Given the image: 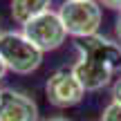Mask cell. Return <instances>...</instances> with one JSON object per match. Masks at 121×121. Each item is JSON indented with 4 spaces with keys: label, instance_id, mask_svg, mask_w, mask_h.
<instances>
[{
    "label": "cell",
    "instance_id": "7a4b0ae2",
    "mask_svg": "<svg viewBox=\"0 0 121 121\" xmlns=\"http://www.w3.org/2000/svg\"><path fill=\"white\" fill-rule=\"evenodd\" d=\"M0 58L13 74H31L43 65V52L27 38L22 31L0 34Z\"/></svg>",
    "mask_w": 121,
    "mask_h": 121
},
{
    "label": "cell",
    "instance_id": "7c38bea8",
    "mask_svg": "<svg viewBox=\"0 0 121 121\" xmlns=\"http://www.w3.org/2000/svg\"><path fill=\"white\" fill-rule=\"evenodd\" d=\"M7 72H9V69H7V65L2 63V58H0V81L4 78V74H7Z\"/></svg>",
    "mask_w": 121,
    "mask_h": 121
},
{
    "label": "cell",
    "instance_id": "5bb4252c",
    "mask_svg": "<svg viewBox=\"0 0 121 121\" xmlns=\"http://www.w3.org/2000/svg\"><path fill=\"white\" fill-rule=\"evenodd\" d=\"M0 92H2V87H0Z\"/></svg>",
    "mask_w": 121,
    "mask_h": 121
},
{
    "label": "cell",
    "instance_id": "52a82bcc",
    "mask_svg": "<svg viewBox=\"0 0 121 121\" xmlns=\"http://www.w3.org/2000/svg\"><path fill=\"white\" fill-rule=\"evenodd\" d=\"M54 0H11L9 2V9H11V18L18 25H25L27 20H31L34 16L43 11H49L52 9Z\"/></svg>",
    "mask_w": 121,
    "mask_h": 121
},
{
    "label": "cell",
    "instance_id": "277c9868",
    "mask_svg": "<svg viewBox=\"0 0 121 121\" xmlns=\"http://www.w3.org/2000/svg\"><path fill=\"white\" fill-rule=\"evenodd\" d=\"M22 34L40 49V52H54L67 40V29H65L63 20H60L58 11H43L38 16H34L31 20H27L22 25Z\"/></svg>",
    "mask_w": 121,
    "mask_h": 121
},
{
    "label": "cell",
    "instance_id": "ba28073f",
    "mask_svg": "<svg viewBox=\"0 0 121 121\" xmlns=\"http://www.w3.org/2000/svg\"><path fill=\"white\" fill-rule=\"evenodd\" d=\"M101 121H121V103L110 101L101 112Z\"/></svg>",
    "mask_w": 121,
    "mask_h": 121
},
{
    "label": "cell",
    "instance_id": "4fadbf2b",
    "mask_svg": "<svg viewBox=\"0 0 121 121\" xmlns=\"http://www.w3.org/2000/svg\"><path fill=\"white\" fill-rule=\"evenodd\" d=\"M45 121H69V119H65V117H49V119H45Z\"/></svg>",
    "mask_w": 121,
    "mask_h": 121
},
{
    "label": "cell",
    "instance_id": "6da1fadb",
    "mask_svg": "<svg viewBox=\"0 0 121 121\" xmlns=\"http://www.w3.org/2000/svg\"><path fill=\"white\" fill-rule=\"evenodd\" d=\"M74 45L78 58L72 65V72L85 92L103 90L121 74V45L117 40L96 31L92 36L76 38Z\"/></svg>",
    "mask_w": 121,
    "mask_h": 121
},
{
    "label": "cell",
    "instance_id": "8992f818",
    "mask_svg": "<svg viewBox=\"0 0 121 121\" xmlns=\"http://www.w3.org/2000/svg\"><path fill=\"white\" fill-rule=\"evenodd\" d=\"M0 121H40L38 103L27 92L2 87V92H0Z\"/></svg>",
    "mask_w": 121,
    "mask_h": 121
},
{
    "label": "cell",
    "instance_id": "9c48e42d",
    "mask_svg": "<svg viewBox=\"0 0 121 121\" xmlns=\"http://www.w3.org/2000/svg\"><path fill=\"white\" fill-rule=\"evenodd\" d=\"M110 96H112L114 103H121V74L112 81V87H110Z\"/></svg>",
    "mask_w": 121,
    "mask_h": 121
},
{
    "label": "cell",
    "instance_id": "30bf717a",
    "mask_svg": "<svg viewBox=\"0 0 121 121\" xmlns=\"http://www.w3.org/2000/svg\"><path fill=\"white\" fill-rule=\"evenodd\" d=\"M101 7L105 9H112V11H121V0H96Z\"/></svg>",
    "mask_w": 121,
    "mask_h": 121
},
{
    "label": "cell",
    "instance_id": "3957f363",
    "mask_svg": "<svg viewBox=\"0 0 121 121\" xmlns=\"http://www.w3.org/2000/svg\"><path fill=\"white\" fill-rule=\"evenodd\" d=\"M58 16L69 36L83 38L99 31L103 7L96 0H65L58 9Z\"/></svg>",
    "mask_w": 121,
    "mask_h": 121
},
{
    "label": "cell",
    "instance_id": "9a60e30c",
    "mask_svg": "<svg viewBox=\"0 0 121 121\" xmlns=\"http://www.w3.org/2000/svg\"><path fill=\"white\" fill-rule=\"evenodd\" d=\"M0 34H2V29H0Z\"/></svg>",
    "mask_w": 121,
    "mask_h": 121
},
{
    "label": "cell",
    "instance_id": "5b68a950",
    "mask_svg": "<svg viewBox=\"0 0 121 121\" xmlns=\"http://www.w3.org/2000/svg\"><path fill=\"white\" fill-rule=\"evenodd\" d=\"M45 96H47L49 105L58 110H67L83 101L85 90L74 76L72 67H60L45 81Z\"/></svg>",
    "mask_w": 121,
    "mask_h": 121
},
{
    "label": "cell",
    "instance_id": "8fae6325",
    "mask_svg": "<svg viewBox=\"0 0 121 121\" xmlns=\"http://www.w3.org/2000/svg\"><path fill=\"white\" fill-rule=\"evenodd\" d=\"M114 40L121 45V11H117V20H114Z\"/></svg>",
    "mask_w": 121,
    "mask_h": 121
}]
</instances>
